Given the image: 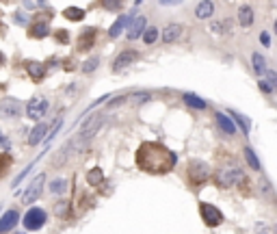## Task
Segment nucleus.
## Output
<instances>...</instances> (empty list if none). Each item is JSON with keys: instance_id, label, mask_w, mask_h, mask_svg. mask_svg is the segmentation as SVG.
Segmentation results:
<instances>
[{"instance_id": "nucleus-1", "label": "nucleus", "mask_w": 277, "mask_h": 234, "mask_svg": "<svg viewBox=\"0 0 277 234\" xmlns=\"http://www.w3.org/2000/svg\"><path fill=\"white\" fill-rule=\"evenodd\" d=\"M175 163H178V156L165 146H160V143L145 141L137 150V165L145 173L163 176V173H169L175 167Z\"/></svg>"}, {"instance_id": "nucleus-2", "label": "nucleus", "mask_w": 277, "mask_h": 234, "mask_svg": "<svg viewBox=\"0 0 277 234\" xmlns=\"http://www.w3.org/2000/svg\"><path fill=\"white\" fill-rule=\"evenodd\" d=\"M243 182H245L243 169H225V171L216 173V184L221 189H230V187H236V184H243Z\"/></svg>"}, {"instance_id": "nucleus-3", "label": "nucleus", "mask_w": 277, "mask_h": 234, "mask_svg": "<svg viewBox=\"0 0 277 234\" xmlns=\"http://www.w3.org/2000/svg\"><path fill=\"white\" fill-rule=\"evenodd\" d=\"M208 173H210L208 163H204V161H191L189 163V178L193 184L206 182L208 180Z\"/></svg>"}, {"instance_id": "nucleus-4", "label": "nucleus", "mask_w": 277, "mask_h": 234, "mask_svg": "<svg viewBox=\"0 0 277 234\" xmlns=\"http://www.w3.org/2000/svg\"><path fill=\"white\" fill-rule=\"evenodd\" d=\"M199 213H201V219H204L206 223H208L210 228H216L221 221H223V215H221V211L216 206L208 202H201L199 204Z\"/></svg>"}, {"instance_id": "nucleus-5", "label": "nucleus", "mask_w": 277, "mask_h": 234, "mask_svg": "<svg viewBox=\"0 0 277 234\" xmlns=\"http://www.w3.org/2000/svg\"><path fill=\"white\" fill-rule=\"evenodd\" d=\"M46 219H48L46 211H42V208H31V211L24 215V228H26V230H42Z\"/></svg>"}, {"instance_id": "nucleus-6", "label": "nucleus", "mask_w": 277, "mask_h": 234, "mask_svg": "<svg viewBox=\"0 0 277 234\" xmlns=\"http://www.w3.org/2000/svg\"><path fill=\"white\" fill-rule=\"evenodd\" d=\"M22 115V104L13 98H7V100L0 102V117L2 119H20Z\"/></svg>"}, {"instance_id": "nucleus-7", "label": "nucleus", "mask_w": 277, "mask_h": 234, "mask_svg": "<svg viewBox=\"0 0 277 234\" xmlns=\"http://www.w3.org/2000/svg\"><path fill=\"white\" fill-rule=\"evenodd\" d=\"M102 124H104V115H95V117L89 119V124L83 128V132H80V134H78V139H76V143H78V146H83V143H87L89 139H91L93 134L100 130V126H102Z\"/></svg>"}, {"instance_id": "nucleus-8", "label": "nucleus", "mask_w": 277, "mask_h": 234, "mask_svg": "<svg viewBox=\"0 0 277 234\" xmlns=\"http://www.w3.org/2000/svg\"><path fill=\"white\" fill-rule=\"evenodd\" d=\"M43 182H46V173H39L37 178L31 182V187L26 189V193H24L22 202L24 204H33L35 200H37L39 195H42V189H43Z\"/></svg>"}, {"instance_id": "nucleus-9", "label": "nucleus", "mask_w": 277, "mask_h": 234, "mask_svg": "<svg viewBox=\"0 0 277 234\" xmlns=\"http://www.w3.org/2000/svg\"><path fill=\"white\" fill-rule=\"evenodd\" d=\"M48 111V100L46 98H33L26 106V115L31 119H42Z\"/></svg>"}, {"instance_id": "nucleus-10", "label": "nucleus", "mask_w": 277, "mask_h": 234, "mask_svg": "<svg viewBox=\"0 0 277 234\" xmlns=\"http://www.w3.org/2000/svg\"><path fill=\"white\" fill-rule=\"evenodd\" d=\"M134 61H139V52H137V50H124L117 59H115L113 69H115V72H119V69H124V67L132 65Z\"/></svg>"}, {"instance_id": "nucleus-11", "label": "nucleus", "mask_w": 277, "mask_h": 234, "mask_svg": "<svg viewBox=\"0 0 277 234\" xmlns=\"http://www.w3.org/2000/svg\"><path fill=\"white\" fill-rule=\"evenodd\" d=\"M18 221H20L18 211H7L2 217H0V234H4V232H11L13 228L18 226Z\"/></svg>"}, {"instance_id": "nucleus-12", "label": "nucleus", "mask_w": 277, "mask_h": 234, "mask_svg": "<svg viewBox=\"0 0 277 234\" xmlns=\"http://www.w3.org/2000/svg\"><path fill=\"white\" fill-rule=\"evenodd\" d=\"M143 31H145V16L132 18V24H130V28H128V39H137Z\"/></svg>"}, {"instance_id": "nucleus-13", "label": "nucleus", "mask_w": 277, "mask_h": 234, "mask_svg": "<svg viewBox=\"0 0 277 234\" xmlns=\"http://www.w3.org/2000/svg\"><path fill=\"white\" fill-rule=\"evenodd\" d=\"M93 39H95V31L93 28H87V31L80 33L78 37V50H89L93 46Z\"/></svg>"}, {"instance_id": "nucleus-14", "label": "nucleus", "mask_w": 277, "mask_h": 234, "mask_svg": "<svg viewBox=\"0 0 277 234\" xmlns=\"http://www.w3.org/2000/svg\"><path fill=\"white\" fill-rule=\"evenodd\" d=\"M46 132H48L46 124H37V126L33 128L31 137H28V143H31V146H39V143L43 141V137H46Z\"/></svg>"}, {"instance_id": "nucleus-15", "label": "nucleus", "mask_w": 277, "mask_h": 234, "mask_svg": "<svg viewBox=\"0 0 277 234\" xmlns=\"http://www.w3.org/2000/svg\"><path fill=\"white\" fill-rule=\"evenodd\" d=\"M180 35H182V26H180V24H169L163 31V42L171 43V42H175V39H180Z\"/></svg>"}, {"instance_id": "nucleus-16", "label": "nucleus", "mask_w": 277, "mask_h": 234, "mask_svg": "<svg viewBox=\"0 0 277 234\" xmlns=\"http://www.w3.org/2000/svg\"><path fill=\"white\" fill-rule=\"evenodd\" d=\"M26 67H28V74H31V78H33V81H42V78L46 76V65H43V63L31 61Z\"/></svg>"}, {"instance_id": "nucleus-17", "label": "nucleus", "mask_w": 277, "mask_h": 234, "mask_svg": "<svg viewBox=\"0 0 277 234\" xmlns=\"http://www.w3.org/2000/svg\"><path fill=\"white\" fill-rule=\"evenodd\" d=\"M216 124L221 126V130L223 132H228V134H234L236 132V126H234V122L225 115V113H216Z\"/></svg>"}, {"instance_id": "nucleus-18", "label": "nucleus", "mask_w": 277, "mask_h": 234, "mask_svg": "<svg viewBox=\"0 0 277 234\" xmlns=\"http://www.w3.org/2000/svg\"><path fill=\"white\" fill-rule=\"evenodd\" d=\"M128 22H132V16H119V18H117V22H115L113 26H110L108 35H110V37H119V33L124 31L126 24H128Z\"/></svg>"}, {"instance_id": "nucleus-19", "label": "nucleus", "mask_w": 277, "mask_h": 234, "mask_svg": "<svg viewBox=\"0 0 277 234\" xmlns=\"http://www.w3.org/2000/svg\"><path fill=\"white\" fill-rule=\"evenodd\" d=\"M238 22L240 26H251L254 24V11H251V7H240L238 9Z\"/></svg>"}, {"instance_id": "nucleus-20", "label": "nucleus", "mask_w": 277, "mask_h": 234, "mask_svg": "<svg viewBox=\"0 0 277 234\" xmlns=\"http://www.w3.org/2000/svg\"><path fill=\"white\" fill-rule=\"evenodd\" d=\"M213 11H214V4L208 2V0H204V2L197 4V11H195V16H197L199 20H206V18L213 16Z\"/></svg>"}, {"instance_id": "nucleus-21", "label": "nucleus", "mask_w": 277, "mask_h": 234, "mask_svg": "<svg viewBox=\"0 0 277 234\" xmlns=\"http://www.w3.org/2000/svg\"><path fill=\"white\" fill-rule=\"evenodd\" d=\"M48 33H50V28L46 22H37V24H33V28H31V37H37V39L46 37Z\"/></svg>"}, {"instance_id": "nucleus-22", "label": "nucleus", "mask_w": 277, "mask_h": 234, "mask_svg": "<svg viewBox=\"0 0 277 234\" xmlns=\"http://www.w3.org/2000/svg\"><path fill=\"white\" fill-rule=\"evenodd\" d=\"M50 191H52L54 195H63V193L67 191V180H65V178H57V180H52Z\"/></svg>"}, {"instance_id": "nucleus-23", "label": "nucleus", "mask_w": 277, "mask_h": 234, "mask_svg": "<svg viewBox=\"0 0 277 234\" xmlns=\"http://www.w3.org/2000/svg\"><path fill=\"white\" fill-rule=\"evenodd\" d=\"M102 180H104V171H102L100 167H93L91 171L87 173V182L91 184V187H95V184H100Z\"/></svg>"}, {"instance_id": "nucleus-24", "label": "nucleus", "mask_w": 277, "mask_h": 234, "mask_svg": "<svg viewBox=\"0 0 277 234\" xmlns=\"http://www.w3.org/2000/svg\"><path fill=\"white\" fill-rule=\"evenodd\" d=\"M184 102L189 104V106H193V108H206L208 106V104H206L204 100H201V98H197V96H193V93H184Z\"/></svg>"}, {"instance_id": "nucleus-25", "label": "nucleus", "mask_w": 277, "mask_h": 234, "mask_svg": "<svg viewBox=\"0 0 277 234\" xmlns=\"http://www.w3.org/2000/svg\"><path fill=\"white\" fill-rule=\"evenodd\" d=\"M251 61H254V69H256V74H264V72H266V61H264V57H262L260 52H254Z\"/></svg>"}, {"instance_id": "nucleus-26", "label": "nucleus", "mask_w": 277, "mask_h": 234, "mask_svg": "<svg viewBox=\"0 0 277 234\" xmlns=\"http://www.w3.org/2000/svg\"><path fill=\"white\" fill-rule=\"evenodd\" d=\"M83 16H85V11H83V9H78V7L65 9V18L72 20V22H78V20H83Z\"/></svg>"}, {"instance_id": "nucleus-27", "label": "nucleus", "mask_w": 277, "mask_h": 234, "mask_svg": "<svg viewBox=\"0 0 277 234\" xmlns=\"http://www.w3.org/2000/svg\"><path fill=\"white\" fill-rule=\"evenodd\" d=\"M245 158H247V163H249V165L256 169V171H260V161H258V156L254 154L251 148H245Z\"/></svg>"}, {"instance_id": "nucleus-28", "label": "nucleus", "mask_w": 277, "mask_h": 234, "mask_svg": "<svg viewBox=\"0 0 277 234\" xmlns=\"http://www.w3.org/2000/svg\"><path fill=\"white\" fill-rule=\"evenodd\" d=\"M158 28H156V26H152V28H148V31H145V35H143V42L145 43H154L156 42V39H158Z\"/></svg>"}, {"instance_id": "nucleus-29", "label": "nucleus", "mask_w": 277, "mask_h": 234, "mask_svg": "<svg viewBox=\"0 0 277 234\" xmlns=\"http://www.w3.org/2000/svg\"><path fill=\"white\" fill-rule=\"evenodd\" d=\"M9 167H11V156L9 154H0V176H4Z\"/></svg>"}, {"instance_id": "nucleus-30", "label": "nucleus", "mask_w": 277, "mask_h": 234, "mask_svg": "<svg viewBox=\"0 0 277 234\" xmlns=\"http://www.w3.org/2000/svg\"><path fill=\"white\" fill-rule=\"evenodd\" d=\"M98 65H100V59H98V57H91V59H89V61H85V63H83V72L91 74V72H93V69L98 67Z\"/></svg>"}, {"instance_id": "nucleus-31", "label": "nucleus", "mask_w": 277, "mask_h": 234, "mask_svg": "<svg viewBox=\"0 0 277 234\" xmlns=\"http://www.w3.org/2000/svg\"><path fill=\"white\" fill-rule=\"evenodd\" d=\"M232 115H234L236 119H238V124H240V126H243V130H245V132H249V122H247V117L238 115V113H232Z\"/></svg>"}, {"instance_id": "nucleus-32", "label": "nucleus", "mask_w": 277, "mask_h": 234, "mask_svg": "<svg viewBox=\"0 0 277 234\" xmlns=\"http://www.w3.org/2000/svg\"><path fill=\"white\" fill-rule=\"evenodd\" d=\"M260 89H262V91H264V93H273V91H275V89L271 87V85L266 83V81H260Z\"/></svg>"}, {"instance_id": "nucleus-33", "label": "nucleus", "mask_w": 277, "mask_h": 234, "mask_svg": "<svg viewBox=\"0 0 277 234\" xmlns=\"http://www.w3.org/2000/svg\"><path fill=\"white\" fill-rule=\"evenodd\" d=\"M57 39H59L61 43H67V42H69V37L65 35V31H57Z\"/></svg>"}, {"instance_id": "nucleus-34", "label": "nucleus", "mask_w": 277, "mask_h": 234, "mask_svg": "<svg viewBox=\"0 0 277 234\" xmlns=\"http://www.w3.org/2000/svg\"><path fill=\"white\" fill-rule=\"evenodd\" d=\"M65 211H67V204H65V202L57 204V215H65Z\"/></svg>"}, {"instance_id": "nucleus-35", "label": "nucleus", "mask_w": 277, "mask_h": 234, "mask_svg": "<svg viewBox=\"0 0 277 234\" xmlns=\"http://www.w3.org/2000/svg\"><path fill=\"white\" fill-rule=\"evenodd\" d=\"M104 9H122V2H104Z\"/></svg>"}, {"instance_id": "nucleus-36", "label": "nucleus", "mask_w": 277, "mask_h": 234, "mask_svg": "<svg viewBox=\"0 0 277 234\" xmlns=\"http://www.w3.org/2000/svg\"><path fill=\"white\" fill-rule=\"evenodd\" d=\"M0 146H2L4 150H7V148H9V141H7V139H4V137H2V134H0Z\"/></svg>"}, {"instance_id": "nucleus-37", "label": "nucleus", "mask_w": 277, "mask_h": 234, "mask_svg": "<svg viewBox=\"0 0 277 234\" xmlns=\"http://www.w3.org/2000/svg\"><path fill=\"white\" fill-rule=\"evenodd\" d=\"M262 43H264V46H269V43H271V39H269V35H266V33H262Z\"/></svg>"}, {"instance_id": "nucleus-38", "label": "nucleus", "mask_w": 277, "mask_h": 234, "mask_svg": "<svg viewBox=\"0 0 277 234\" xmlns=\"http://www.w3.org/2000/svg\"><path fill=\"white\" fill-rule=\"evenodd\" d=\"M4 61V57H2V54H0V63H2Z\"/></svg>"}, {"instance_id": "nucleus-39", "label": "nucleus", "mask_w": 277, "mask_h": 234, "mask_svg": "<svg viewBox=\"0 0 277 234\" xmlns=\"http://www.w3.org/2000/svg\"><path fill=\"white\" fill-rule=\"evenodd\" d=\"M16 234H24V232H16Z\"/></svg>"}]
</instances>
